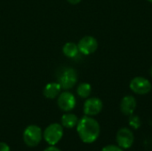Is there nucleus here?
<instances>
[{
  "instance_id": "obj_18",
  "label": "nucleus",
  "mask_w": 152,
  "mask_h": 151,
  "mask_svg": "<svg viewBox=\"0 0 152 151\" xmlns=\"http://www.w3.org/2000/svg\"><path fill=\"white\" fill-rule=\"evenodd\" d=\"M44 151H61L59 148L55 147V145H49Z\"/></svg>"
},
{
  "instance_id": "obj_17",
  "label": "nucleus",
  "mask_w": 152,
  "mask_h": 151,
  "mask_svg": "<svg viewBox=\"0 0 152 151\" xmlns=\"http://www.w3.org/2000/svg\"><path fill=\"white\" fill-rule=\"evenodd\" d=\"M0 151H11L8 144L4 142H0Z\"/></svg>"
},
{
  "instance_id": "obj_12",
  "label": "nucleus",
  "mask_w": 152,
  "mask_h": 151,
  "mask_svg": "<svg viewBox=\"0 0 152 151\" xmlns=\"http://www.w3.org/2000/svg\"><path fill=\"white\" fill-rule=\"evenodd\" d=\"M78 117L73 114V113H69L67 112L65 114L62 115L61 118V125L64 128H68V129H71L77 126V123H78Z\"/></svg>"
},
{
  "instance_id": "obj_19",
  "label": "nucleus",
  "mask_w": 152,
  "mask_h": 151,
  "mask_svg": "<svg viewBox=\"0 0 152 151\" xmlns=\"http://www.w3.org/2000/svg\"><path fill=\"white\" fill-rule=\"evenodd\" d=\"M68 3L71 4H77L81 2V0H67Z\"/></svg>"
},
{
  "instance_id": "obj_14",
  "label": "nucleus",
  "mask_w": 152,
  "mask_h": 151,
  "mask_svg": "<svg viewBox=\"0 0 152 151\" xmlns=\"http://www.w3.org/2000/svg\"><path fill=\"white\" fill-rule=\"evenodd\" d=\"M92 93V86L88 83H81L78 85L77 88V93L80 98L87 99L91 95Z\"/></svg>"
},
{
  "instance_id": "obj_21",
  "label": "nucleus",
  "mask_w": 152,
  "mask_h": 151,
  "mask_svg": "<svg viewBox=\"0 0 152 151\" xmlns=\"http://www.w3.org/2000/svg\"><path fill=\"white\" fill-rule=\"evenodd\" d=\"M147 1H149L150 3H151V4H152V0H147Z\"/></svg>"
},
{
  "instance_id": "obj_20",
  "label": "nucleus",
  "mask_w": 152,
  "mask_h": 151,
  "mask_svg": "<svg viewBox=\"0 0 152 151\" xmlns=\"http://www.w3.org/2000/svg\"><path fill=\"white\" fill-rule=\"evenodd\" d=\"M151 77H152V68H151Z\"/></svg>"
},
{
  "instance_id": "obj_11",
  "label": "nucleus",
  "mask_w": 152,
  "mask_h": 151,
  "mask_svg": "<svg viewBox=\"0 0 152 151\" xmlns=\"http://www.w3.org/2000/svg\"><path fill=\"white\" fill-rule=\"evenodd\" d=\"M61 86L58 82H51L45 86L43 94L46 99L53 100L59 96V94L61 93Z\"/></svg>"
},
{
  "instance_id": "obj_5",
  "label": "nucleus",
  "mask_w": 152,
  "mask_h": 151,
  "mask_svg": "<svg viewBox=\"0 0 152 151\" xmlns=\"http://www.w3.org/2000/svg\"><path fill=\"white\" fill-rule=\"evenodd\" d=\"M129 87L133 93L139 95H145L151 91L152 85L150 80L146 79L145 77H136L131 80Z\"/></svg>"
},
{
  "instance_id": "obj_2",
  "label": "nucleus",
  "mask_w": 152,
  "mask_h": 151,
  "mask_svg": "<svg viewBox=\"0 0 152 151\" xmlns=\"http://www.w3.org/2000/svg\"><path fill=\"white\" fill-rule=\"evenodd\" d=\"M77 72L73 68L65 67L61 69L57 73V82L61 86V89L65 91L73 88L77 85Z\"/></svg>"
},
{
  "instance_id": "obj_1",
  "label": "nucleus",
  "mask_w": 152,
  "mask_h": 151,
  "mask_svg": "<svg viewBox=\"0 0 152 151\" xmlns=\"http://www.w3.org/2000/svg\"><path fill=\"white\" fill-rule=\"evenodd\" d=\"M77 132L80 140L86 144H91L97 141L100 136L101 127L96 119L93 117L84 116L78 120Z\"/></svg>"
},
{
  "instance_id": "obj_15",
  "label": "nucleus",
  "mask_w": 152,
  "mask_h": 151,
  "mask_svg": "<svg viewBox=\"0 0 152 151\" xmlns=\"http://www.w3.org/2000/svg\"><path fill=\"white\" fill-rule=\"evenodd\" d=\"M129 125L134 129V130H137L141 127V125H142V122H141V119L138 116H135V115H131L129 116Z\"/></svg>"
},
{
  "instance_id": "obj_8",
  "label": "nucleus",
  "mask_w": 152,
  "mask_h": 151,
  "mask_svg": "<svg viewBox=\"0 0 152 151\" xmlns=\"http://www.w3.org/2000/svg\"><path fill=\"white\" fill-rule=\"evenodd\" d=\"M103 109V103L101 99L97 97L87 98L84 103L83 110L86 116L94 117L102 112Z\"/></svg>"
},
{
  "instance_id": "obj_4",
  "label": "nucleus",
  "mask_w": 152,
  "mask_h": 151,
  "mask_svg": "<svg viewBox=\"0 0 152 151\" xmlns=\"http://www.w3.org/2000/svg\"><path fill=\"white\" fill-rule=\"evenodd\" d=\"M63 136V126L61 124L53 123L49 125L43 133V138L49 145H56Z\"/></svg>"
},
{
  "instance_id": "obj_6",
  "label": "nucleus",
  "mask_w": 152,
  "mask_h": 151,
  "mask_svg": "<svg viewBox=\"0 0 152 151\" xmlns=\"http://www.w3.org/2000/svg\"><path fill=\"white\" fill-rule=\"evenodd\" d=\"M116 142L118 146L123 150H127L132 147L134 142V135L133 132L126 127L120 128L116 135Z\"/></svg>"
},
{
  "instance_id": "obj_10",
  "label": "nucleus",
  "mask_w": 152,
  "mask_h": 151,
  "mask_svg": "<svg viewBox=\"0 0 152 151\" xmlns=\"http://www.w3.org/2000/svg\"><path fill=\"white\" fill-rule=\"evenodd\" d=\"M137 107L136 99L132 95L125 96L120 102V111L126 116H131L134 114Z\"/></svg>"
},
{
  "instance_id": "obj_13",
  "label": "nucleus",
  "mask_w": 152,
  "mask_h": 151,
  "mask_svg": "<svg viewBox=\"0 0 152 151\" xmlns=\"http://www.w3.org/2000/svg\"><path fill=\"white\" fill-rule=\"evenodd\" d=\"M62 53L68 58H70V59L71 58H75L79 53L78 46H77V44H75L73 42H68V43H66L63 45V47H62Z\"/></svg>"
},
{
  "instance_id": "obj_9",
  "label": "nucleus",
  "mask_w": 152,
  "mask_h": 151,
  "mask_svg": "<svg viewBox=\"0 0 152 151\" xmlns=\"http://www.w3.org/2000/svg\"><path fill=\"white\" fill-rule=\"evenodd\" d=\"M77 46L79 53L84 55H90L97 50L98 41L92 36H86L79 40Z\"/></svg>"
},
{
  "instance_id": "obj_16",
  "label": "nucleus",
  "mask_w": 152,
  "mask_h": 151,
  "mask_svg": "<svg viewBox=\"0 0 152 151\" xmlns=\"http://www.w3.org/2000/svg\"><path fill=\"white\" fill-rule=\"evenodd\" d=\"M101 151H124L118 145H107Z\"/></svg>"
},
{
  "instance_id": "obj_7",
  "label": "nucleus",
  "mask_w": 152,
  "mask_h": 151,
  "mask_svg": "<svg viewBox=\"0 0 152 151\" xmlns=\"http://www.w3.org/2000/svg\"><path fill=\"white\" fill-rule=\"evenodd\" d=\"M77 101L73 93L68 91L61 92L57 97V105L64 112H69L76 107Z\"/></svg>"
},
{
  "instance_id": "obj_3",
  "label": "nucleus",
  "mask_w": 152,
  "mask_h": 151,
  "mask_svg": "<svg viewBox=\"0 0 152 151\" xmlns=\"http://www.w3.org/2000/svg\"><path fill=\"white\" fill-rule=\"evenodd\" d=\"M43 139L42 129L36 125H30L23 132V142L30 148L37 147Z\"/></svg>"
}]
</instances>
